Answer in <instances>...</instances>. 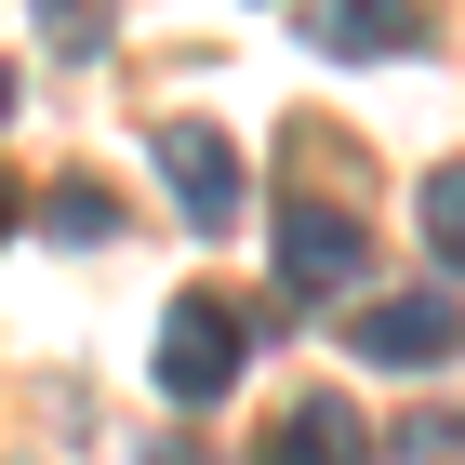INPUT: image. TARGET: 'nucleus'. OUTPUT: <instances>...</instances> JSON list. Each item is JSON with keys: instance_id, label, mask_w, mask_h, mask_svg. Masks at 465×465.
<instances>
[{"instance_id": "7", "label": "nucleus", "mask_w": 465, "mask_h": 465, "mask_svg": "<svg viewBox=\"0 0 465 465\" xmlns=\"http://www.w3.org/2000/svg\"><path fill=\"white\" fill-rule=\"evenodd\" d=\"M412 213H426V240H439V266L465 280V160H439L426 186H412Z\"/></svg>"}, {"instance_id": "10", "label": "nucleus", "mask_w": 465, "mask_h": 465, "mask_svg": "<svg viewBox=\"0 0 465 465\" xmlns=\"http://www.w3.org/2000/svg\"><path fill=\"white\" fill-rule=\"evenodd\" d=\"M0 107H14V67H0Z\"/></svg>"}, {"instance_id": "11", "label": "nucleus", "mask_w": 465, "mask_h": 465, "mask_svg": "<svg viewBox=\"0 0 465 465\" xmlns=\"http://www.w3.org/2000/svg\"><path fill=\"white\" fill-rule=\"evenodd\" d=\"M160 465H200V452H160Z\"/></svg>"}, {"instance_id": "9", "label": "nucleus", "mask_w": 465, "mask_h": 465, "mask_svg": "<svg viewBox=\"0 0 465 465\" xmlns=\"http://www.w3.org/2000/svg\"><path fill=\"white\" fill-rule=\"evenodd\" d=\"M54 226H67V240H107L120 213H107V186H54Z\"/></svg>"}, {"instance_id": "1", "label": "nucleus", "mask_w": 465, "mask_h": 465, "mask_svg": "<svg viewBox=\"0 0 465 465\" xmlns=\"http://www.w3.org/2000/svg\"><path fill=\"white\" fill-rule=\"evenodd\" d=\"M160 386H173L186 412L240 386V306H226V292H186L173 320H160Z\"/></svg>"}, {"instance_id": "2", "label": "nucleus", "mask_w": 465, "mask_h": 465, "mask_svg": "<svg viewBox=\"0 0 465 465\" xmlns=\"http://www.w3.org/2000/svg\"><path fill=\"white\" fill-rule=\"evenodd\" d=\"M160 186H173V213L200 226V240L240 226V146H226L213 120H173V134H160Z\"/></svg>"}, {"instance_id": "12", "label": "nucleus", "mask_w": 465, "mask_h": 465, "mask_svg": "<svg viewBox=\"0 0 465 465\" xmlns=\"http://www.w3.org/2000/svg\"><path fill=\"white\" fill-rule=\"evenodd\" d=\"M0 213H14V200H0Z\"/></svg>"}, {"instance_id": "3", "label": "nucleus", "mask_w": 465, "mask_h": 465, "mask_svg": "<svg viewBox=\"0 0 465 465\" xmlns=\"http://www.w3.org/2000/svg\"><path fill=\"white\" fill-rule=\"evenodd\" d=\"M346 346L372 359V372H426V359L465 346V320H452V292H386V306H359V320H346Z\"/></svg>"}, {"instance_id": "8", "label": "nucleus", "mask_w": 465, "mask_h": 465, "mask_svg": "<svg viewBox=\"0 0 465 465\" xmlns=\"http://www.w3.org/2000/svg\"><path fill=\"white\" fill-rule=\"evenodd\" d=\"M27 14H40V40H67V54H94V40L120 27L107 0H27Z\"/></svg>"}, {"instance_id": "5", "label": "nucleus", "mask_w": 465, "mask_h": 465, "mask_svg": "<svg viewBox=\"0 0 465 465\" xmlns=\"http://www.w3.org/2000/svg\"><path fill=\"white\" fill-rule=\"evenodd\" d=\"M252 465H372V426L320 386V399H292L280 426H266V452H252Z\"/></svg>"}, {"instance_id": "4", "label": "nucleus", "mask_w": 465, "mask_h": 465, "mask_svg": "<svg viewBox=\"0 0 465 465\" xmlns=\"http://www.w3.org/2000/svg\"><path fill=\"white\" fill-rule=\"evenodd\" d=\"M359 266H372L359 213H332V200H280V280H292V292H346Z\"/></svg>"}, {"instance_id": "6", "label": "nucleus", "mask_w": 465, "mask_h": 465, "mask_svg": "<svg viewBox=\"0 0 465 465\" xmlns=\"http://www.w3.org/2000/svg\"><path fill=\"white\" fill-rule=\"evenodd\" d=\"M320 40H332V54H359V67H386V54L426 40V0H320Z\"/></svg>"}]
</instances>
